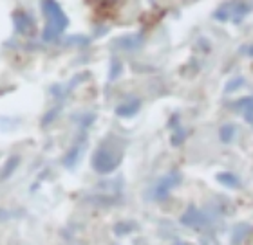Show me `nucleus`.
<instances>
[{
	"instance_id": "nucleus-1",
	"label": "nucleus",
	"mask_w": 253,
	"mask_h": 245,
	"mask_svg": "<svg viewBox=\"0 0 253 245\" xmlns=\"http://www.w3.org/2000/svg\"><path fill=\"white\" fill-rule=\"evenodd\" d=\"M42 7L45 16H47V27L43 31V40L51 42V40H54L67 27L69 22H67V16L63 15L62 7L54 0H43Z\"/></svg>"
},
{
	"instance_id": "nucleus-2",
	"label": "nucleus",
	"mask_w": 253,
	"mask_h": 245,
	"mask_svg": "<svg viewBox=\"0 0 253 245\" xmlns=\"http://www.w3.org/2000/svg\"><path fill=\"white\" fill-rule=\"evenodd\" d=\"M120 164V155H116L112 150L109 148H100V150L94 153V159H92V166H94L96 172L100 173H111L114 172Z\"/></svg>"
},
{
	"instance_id": "nucleus-3",
	"label": "nucleus",
	"mask_w": 253,
	"mask_h": 245,
	"mask_svg": "<svg viewBox=\"0 0 253 245\" xmlns=\"http://www.w3.org/2000/svg\"><path fill=\"white\" fill-rule=\"evenodd\" d=\"M181 180V175L179 173H170V175H167V177H163L161 180H159L158 188H156V193H154V197L156 198H165L169 197L170 189L174 188L175 184H179Z\"/></svg>"
},
{
	"instance_id": "nucleus-4",
	"label": "nucleus",
	"mask_w": 253,
	"mask_h": 245,
	"mask_svg": "<svg viewBox=\"0 0 253 245\" xmlns=\"http://www.w3.org/2000/svg\"><path fill=\"white\" fill-rule=\"evenodd\" d=\"M181 222H183L185 225H190V227H201V225L206 224V218L201 211H197L195 208H190L188 211L183 214Z\"/></svg>"
},
{
	"instance_id": "nucleus-5",
	"label": "nucleus",
	"mask_w": 253,
	"mask_h": 245,
	"mask_svg": "<svg viewBox=\"0 0 253 245\" xmlns=\"http://www.w3.org/2000/svg\"><path fill=\"white\" fill-rule=\"evenodd\" d=\"M15 26L18 29V33H22V35H27V33L33 31V22L24 13H16L15 15Z\"/></svg>"
},
{
	"instance_id": "nucleus-6",
	"label": "nucleus",
	"mask_w": 253,
	"mask_h": 245,
	"mask_svg": "<svg viewBox=\"0 0 253 245\" xmlns=\"http://www.w3.org/2000/svg\"><path fill=\"white\" fill-rule=\"evenodd\" d=\"M235 110H241L244 114V117H248L250 121H253V98L248 99H239V103L233 105Z\"/></svg>"
},
{
	"instance_id": "nucleus-7",
	"label": "nucleus",
	"mask_w": 253,
	"mask_h": 245,
	"mask_svg": "<svg viewBox=\"0 0 253 245\" xmlns=\"http://www.w3.org/2000/svg\"><path fill=\"white\" fill-rule=\"evenodd\" d=\"M139 110V101H132V103L120 105L116 108V114L122 115V117H128V115H134Z\"/></svg>"
},
{
	"instance_id": "nucleus-8",
	"label": "nucleus",
	"mask_w": 253,
	"mask_h": 245,
	"mask_svg": "<svg viewBox=\"0 0 253 245\" xmlns=\"http://www.w3.org/2000/svg\"><path fill=\"white\" fill-rule=\"evenodd\" d=\"M217 180L221 184H224V186H228V188H235V186H239V180L235 175H232V173H219L217 175Z\"/></svg>"
},
{
	"instance_id": "nucleus-9",
	"label": "nucleus",
	"mask_w": 253,
	"mask_h": 245,
	"mask_svg": "<svg viewBox=\"0 0 253 245\" xmlns=\"http://www.w3.org/2000/svg\"><path fill=\"white\" fill-rule=\"evenodd\" d=\"M219 136H221V141L222 142H230L233 139V136H235V128H233L232 125L222 126L221 132H219Z\"/></svg>"
},
{
	"instance_id": "nucleus-10",
	"label": "nucleus",
	"mask_w": 253,
	"mask_h": 245,
	"mask_svg": "<svg viewBox=\"0 0 253 245\" xmlns=\"http://www.w3.org/2000/svg\"><path fill=\"white\" fill-rule=\"evenodd\" d=\"M16 164H18V159H16V157H13V159L9 161V164L5 166V170H4V177H7V175H9L11 170H13V168H15Z\"/></svg>"
}]
</instances>
